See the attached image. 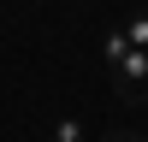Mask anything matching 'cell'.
Listing matches in <instances>:
<instances>
[{"label": "cell", "mask_w": 148, "mask_h": 142, "mask_svg": "<svg viewBox=\"0 0 148 142\" xmlns=\"http://www.w3.org/2000/svg\"><path fill=\"white\" fill-rule=\"evenodd\" d=\"M107 142H148V136H107Z\"/></svg>", "instance_id": "4"}, {"label": "cell", "mask_w": 148, "mask_h": 142, "mask_svg": "<svg viewBox=\"0 0 148 142\" xmlns=\"http://www.w3.org/2000/svg\"><path fill=\"white\" fill-rule=\"evenodd\" d=\"M125 42H130V47H148V12H130V24H125Z\"/></svg>", "instance_id": "3"}, {"label": "cell", "mask_w": 148, "mask_h": 142, "mask_svg": "<svg viewBox=\"0 0 148 142\" xmlns=\"http://www.w3.org/2000/svg\"><path fill=\"white\" fill-rule=\"evenodd\" d=\"M53 142H83V118L59 113V118H53Z\"/></svg>", "instance_id": "2"}, {"label": "cell", "mask_w": 148, "mask_h": 142, "mask_svg": "<svg viewBox=\"0 0 148 142\" xmlns=\"http://www.w3.org/2000/svg\"><path fill=\"white\" fill-rule=\"evenodd\" d=\"M101 53H107V83H113V95L119 101H142V89H148V47H130L125 30H107Z\"/></svg>", "instance_id": "1"}]
</instances>
